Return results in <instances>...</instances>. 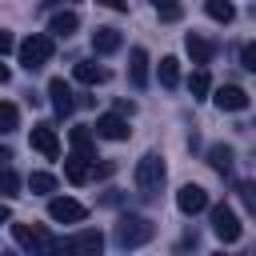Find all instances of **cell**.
I'll list each match as a JSON object with an SVG mask.
<instances>
[{
	"label": "cell",
	"mask_w": 256,
	"mask_h": 256,
	"mask_svg": "<svg viewBox=\"0 0 256 256\" xmlns=\"http://www.w3.org/2000/svg\"><path fill=\"white\" fill-rule=\"evenodd\" d=\"M212 232L220 236V244H236L240 240V220L228 204H212Z\"/></svg>",
	"instance_id": "5"
},
{
	"label": "cell",
	"mask_w": 256,
	"mask_h": 256,
	"mask_svg": "<svg viewBox=\"0 0 256 256\" xmlns=\"http://www.w3.org/2000/svg\"><path fill=\"white\" fill-rule=\"evenodd\" d=\"M48 100H52V108H56V116H72V108H76V100H72V88L56 76V80H48Z\"/></svg>",
	"instance_id": "10"
},
{
	"label": "cell",
	"mask_w": 256,
	"mask_h": 256,
	"mask_svg": "<svg viewBox=\"0 0 256 256\" xmlns=\"http://www.w3.org/2000/svg\"><path fill=\"white\" fill-rule=\"evenodd\" d=\"M52 52H56V44H52L48 32H32L28 40H20V64H24L28 72L44 68V64L52 60Z\"/></svg>",
	"instance_id": "2"
},
{
	"label": "cell",
	"mask_w": 256,
	"mask_h": 256,
	"mask_svg": "<svg viewBox=\"0 0 256 256\" xmlns=\"http://www.w3.org/2000/svg\"><path fill=\"white\" fill-rule=\"evenodd\" d=\"M72 152L76 156H84V160H96V140H92V132L88 128H72Z\"/></svg>",
	"instance_id": "18"
},
{
	"label": "cell",
	"mask_w": 256,
	"mask_h": 256,
	"mask_svg": "<svg viewBox=\"0 0 256 256\" xmlns=\"http://www.w3.org/2000/svg\"><path fill=\"white\" fill-rule=\"evenodd\" d=\"M12 240L20 248H28L32 256H48V248H52V236L44 224H12Z\"/></svg>",
	"instance_id": "4"
},
{
	"label": "cell",
	"mask_w": 256,
	"mask_h": 256,
	"mask_svg": "<svg viewBox=\"0 0 256 256\" xmlns=\"http://www.w3.org/2000/svg\"><path fill=\"white\" fill-rule=\"evenodd\" d=\"M240 64H244L248 72H256V44H244V48H240Z\"/></svg>",
	"instance_id": "30"
},
{
	"label": "cell",
	"mask_w": 256,
	"mask_h": 256,
	"mask_svg": "<svg viewBox=\"0 0 256 256\" xmlns=\"http://www.w3.org/2000/svg\"><path fill=\"white\" fill-rule=\"evenodd\" d=\"M152 220L148 216H120L116 220V232H112V240L120 244V248H140V244H148L152 240Z\"/></svg>",
	"instance_id": "1"
},
{
	"label": "cell",
	"mask_w": 256,
	"mask_h": 256,
	"mask_svg": "<svg viewBox=\"0 0 256 256\" xmlns=\"http://www.w3.org/2000/svg\"><path fill=\"white\" fill-rule=\"evenodd\" d=\"M76 240V252L80 256H100V248H104V232L100 228H84L80 236H72Z\"/></svg>",
	"instance_id": "14"
},
{
	"label": "cell",
	"mask_w": 256,
	"mask_h": 256,
	"mask_svg": "<svg viewBox=\"0 0 256 256\" xmlns=\"http://www.w3.org/2000/svg\"><path fill=\"white\" fill-rule=\"evenodd\" d=\"M208 88H212V80H208V72H204V68H196V72L188 76V92H192V96L200 100V96H208Z\"/></svg>",
	"instance_id": "23"
},
{
	"label": "cell",
	"mask_w": 256,
	"mask_h": 256,
	"mask_svg": "<svg viewBox=\"0 0 256 256\" xmlns=\"http://www.w3.org/2000/svg\"><path fill=\"white\" fill-rule=\"evenodd\" d=\"M176 208H180L184 216H196V212L208 208V192H204L200 184H184V188L176 192Z\"/></svg>",
	"instance_id": "7"
},
{
	"label": "cell",
	"mask_w": 256,
	"mask_h": 256,
	"mask_svg": "<svg viewBox=\"0 0 256 256\" xmlns=\"http://www.w3.org/2000/svg\"><path fill=\"white\" fill-rule=\"evenodd\" d=\"M12 128H16V104L4 100L0 104V132H12Z\"/></svg>",
	"instance_id": "25"
},
{
	"label": "cell",
	"mask_w": 256,
	"mask_h": 256,
	"mask_svg": "<svg viewBox=\"0 0 256 256\" xmlns=\"http://www.w3.org/2000/svg\"><path fill=\"white\" fill-rule=\"evenodd\" d=\"M16 188H20V176H16L12 168H4V172H0V192L12 200V196H16Z\"/></svg>",
	"instance_id": "26"
},
{
	"label": "cell",
	"mask_w": 256,
	"mask_h": 256,
	"mask_svg": "<svg viewBox=\"0 0 256 256\" xmlns=\"http://www.w3.org/2000/svg\"><path fill=\"white\" fill-rule=\"evenodd\" d=\"M76 28H80V16H76L72 8H68V12H56V16L48 20V32H52V36H64V40H68Z\"/></svg>",
	"instance_id": "15"
},
{
	"label": "cell",
	"mask_w": 256,
	"mask_h": 256,
	"mask_svg": "<svg viewBox=\"0 0 256 256\" xmlns=\"http://www.w3.org/2000/svg\"><path fill=\"white\" fill-rule=\"evenodd\" d=\"M48 256H80V252H76V240H52Z\"/></svg>",
	"instance_id": "28"
},
{
	"label": "cell",
	"mask_w": 256,
	"mask_h": 256,
	"mask_svg": "<svg viewBox=\"0 0 256 256\" xmlns=\"http://www.w3.org/2000/svg\"><path fill=\"white\" fill-rule=\"evenodd\" d=\"M136 188L148 192V196H156L164 188V156L160 152H144L136 160Z\"/></svg>",
	"instance_id": "3"
},
{
	"label": "cell",
	"mask_w": 256,
	"mask_h": 256,
	"mask_svg": "<svg viewBox=\"0 0 256 256\" xmlns=\"http://www.w3.org/2000/svg\"><path fill=\"white\" fill-rule=\"evenodd\" d=\"M116 48H120V32L116 28H96L92 32V52L96 56H112Z\"/></svg>",
	"instance_id": "13"
},
{
	"label": "cell",
	"mask_w": 256,
	"mask_h": 256,
	"mask_svg": "<svg viewBox=\"0 0 256 256\" xmlns=\"http://www.w3.org/2000/svg\"><path fill=\"white\" fill-rule=\"evenodd\" d=\"M160 84H164V88H176V84H180V60H176V56H164V60H160Z\"/></svg>",
	"instance_id": "21"
},
{
	"label": "cell",
	"mask_w": 256,
	"mask_h": 256,
	"mask_svg": "<svg viewBox=\"0 0 256 256\" xmlns=\"http://www.w3.org/2000/svg\"><path fill=\"white\" fill-rule=\"evenodd\" d=\"M72 76H76L80 84H104V80H108V68H100V64H92V60H80V64L72 68Z\"/></svg>",
	"instance_id": "17"
},
{
	"label": "cell",
	"mask_w": 256,
	"mask_h": 256,
	"mask_svg": "<svg viewBox=\"0 0 256 256\" xmlns=\"http://www.w3.org/2000/svg\"><path fill=\"white\" fill-rule=\"evenodd\" d=\"M204 12H208L212 20H220V24H228V20L236 16V8H232L228 0H208V4H204Z\"/></svg>",
	"instance_id": "22"
},
{
	"label": "cell",
	"mask_w": 256,
	"mask_h": 256,
	"mask_svg": "<svg viewBox=\"0 0 256 256\" xmlns=\"http://www.w3.org/2000/svg\"><path fill=\"white\" fill-rule=\"evenodd\" d=\"M12 48H16V40H12L8 32H0V52H12Z\"/></svg>",
	"instance_id": "31"
},
{
	"label": "cell",
	"mask_w": 256,
	"mask_h": 256,
	"mask_svg": "<svg viewBox=\"0 0 256 256\" xmlns=\"http://www.w3.org/2000/svg\"><path fill=\"white\" fill-rule=\"evenodd\" d=\"M0 256H16V252H0Z\"/></svg>",
	"instance_id": "32"
},
{
	"label": "cell",
	"mask_w": 256,
	"mask_h": 256,
	"mask_svg": "<svg viewBox=\"0 0 256 256\" xmlns=\"http://www.w3.org/2000/svg\"><path fill=\"white\" fill-rule=\"evenodd\" d=\"M32 148H36L40 156L56 160V156H60V140H56V128H52V124H36V128H32Z\"/></svg>",
	"instance_id": "9"
},
{
	"label": "cell",
	"mask_w": 256,
	"mask_h": 256,
	"mask_svg": "<svg viewBox=\"0 0 256 256\" xmlns=\"http://www.w3.org/2000/svg\"><path fill=\"white\" fill-rule=\"evenodd\" d=\"M48 216H52L56 224H80V220L88 216V208H84L80 200H68V196H56V200H48Z\"/></svg>",
	"instance_id": "6"
},
{
	"label": "cell",
	"mask_w": 256,
	"mask_h": 256,
	"mask_svg": "<svg viewBox=\"0 0 256 256\" xmlns=\"http://www.w3.org/2000/svg\"><path fill=\"white\" fill-rule=\"evenodd\" d=\"M184 44H188V56H192V64H200V68H204V64L212 60V52H216V48H212V40H204V36H188Z\"/></svg>",
	"instance_id": "19"
},
{
	"label": "cell",
	"mask_w": 256,
	"mask_h": 256,
	"mask_svg": "<svg viewBox=\"0 0 256 256\" xmlns=\"http://www.w3.org/2000/svg\"><path fill=\"white\" fill-rule=\"evenodd\" d=\"M240 200H244V208L256 216V180H244V184H240Z\"/></svg>",
	"instance_id": "27"
},
{
	"label": "cell",
	"mask_w": 256,
	"mask_h": 256,
	"mask_svg": "<svg viewBox=\"0 0 256 256\" xmlns=\"http://www.w3.org/2000/svg\"><path fill=\"white\" fill-rule=\"evenodd\" d=\"M208 164H212L220 176L232 172V148H228V144H212V148H208Z\"/></svg>",
	"instance_id": "20"
},
{
	"label": "cell",
	"mask_w": 256,
	"mask_h": 256,
	"mask_svg": "<svg viewBox=\"0 0 256 256\" xmlns=\"http://www.w3.org/2000/svg\"><path fill=\"white\" fill-rule=\"evenodd\" d=\"M156 16H160V20H180L184 8H180V4H156Z\"/></svg>",
	"instance_id": "29"
},
{
	"label": "cell",
	"mask_w": 256,
	"mask_h": 256,
	"mask_svg": "<svg viewBox=\"0 0 256 256\" xmlns=\"http://www.w3.org/2000/svg\"><path fill=\"white\" fill-rule=\"evenodd\" d=\"M128 80H132L136 88L148 84V52H144V48H132V52H128Z\"/></svg>",
	"instance_id": "12"
},
{
	"label": "cell",
	"mask_w": 256,
	"mask_h": 256,
	"mask_svg": "<svg viewBox=\"0 0 256 256\" xmlns=\"http://www.w3.org/2000/svg\"><path fill=\"white\" fill-rule=\"evenodd\" d=\"M128 120L120 116V112H104L100 120H96V136H104V140H128Z\"/></svg>",
	"instance_id": "8"
},
{
	"label": "cell",
	"mask_w": 256,
	"mask_h": 256,
	"mask_svg": "<svg viewBox=\"0 0 256 256\" xmlns=\"http://www.w3.org/2000/svg\"><path fill=\"white\" fill-rule=\"evenodd\" d=\"M28 188L32 192H56V176L52 172H32L28 176Z\"/></svg>",
	"instance_id": "24"
},
{
	"label": "cell",
	"mask_w": 256,
	"mask_h": 256,
	"mask_svg": "<svg viewBox=\"0 0 256 256\" xmlns=\"http://www.w3.org/2000/svg\"><path fill=\"white\" fill-rule=\"evenodd\" d=\"M216 256H224V252H216Z\"/></svg>",
	"instance_id": "33"
},
{
	"label": "cell",
	"mask_w": 256,
	"mask_h": 256,
	"mask_svg": "<svg viewBox=\"0 0 256 256\" xmlns=\"http://www.w3.org/2000/svg\"><path fill=\"white\" fill-rule=\"evenodd\" d=\"M64 176L72 180V184H88V176H92V160H84V156H68L64 160Z\"/></svg>",
	"instance_id": "16"
},
{
	"label": "cell",
	"mask_w": 256,
	"mask_h": 256,
	"mask_svg": "<svg viewBox=\"0 0 256 256\" xmlns=\"http://www.w3.org/2000/svg\"><path fill=\"white\" fill-rule=\"evenodd\" d=\"M216 108L220 112H240V108H248V92L244 88H236V84H224V88H216Z\"/></svg>",
	"instance_id": "11"
}]
</instances>
